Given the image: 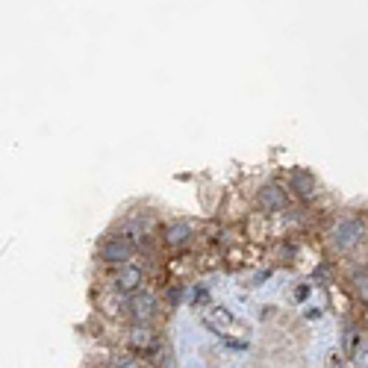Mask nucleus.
Returning a JSON list of instances; mask_svg holds the SVG:
<instances>
[{"label": "nucleus", "instance_id": "obj_13", "mask_svg": "<svg viewBox=\"0 0 368 368\" xmlns=\"http://www.w3.org/2000/svg\"><path fill=\"white\" fill-rule=\"evenodd\" d=\"M365 327H368V316H365Z\"/></svg>", "mask_w": 368, "mask_h": 368}, {"label": "nucleus", "instance_id": "obj_10", "mask_svg": "<svg viewBox=\"0 0 368 368\" xmlns=\"http://www.w3.org/2000/svg\"><path fill=\"white\" fill-rule=\"evenodd\" d=\"M104 368H145V357H139L136 351L124 348V351L109 353V360H106Z\"/></svg>", "mask_w": 368, "mask_h": 368}, {"label": "nucleus", "instance_id": "obj_11", "mask_svg": "<svg viewBox=\"0 0 368 368\" xmlns=\"http://www.w3.org/2000/svg\"><path fill=\"white\" fill-rule=\"evenodd\" d=\"M353 286H357V298H360V304L368 306V271H365V268H362L360 274H353Z\"/></svg>", "mask_w": 368, "mask_h": 368}, {"label": "nucleus", "instance_id": "obj_4", "mask_svg": "<svg viewBox=\"0 0 368 368\" xmlns=\"http://www.w3.org/2000/svg\"><path fill=\"white\" fill-rule=\"evenodd\" d=\"M141 286H145V268L136 265V262L118 265V268H112V271L106 274V289L124 295V298L141 292Z\"/></svg>", "mask_w": 368, "mask_h": 368}, {"label": "nucleus", "instance_id": "obj_1", "mask_svg": "<svg viewBox=\"0 0 368 368\" xmlns=\"http://www.w3.org/2000/svg\"><path fill=\"white\" fill-rule=\"evenodd\" d=\"M365 242V224L360 215H339L327 230V245L339 257H348Z\"/></svg>", "mask_w": 368, "mask_h": 368}, {"label": "nucleus", "instance_id": "obj_9", "mask_svg": "<svg viewBox=\"0 0 368 368\" xmlns=\"http://www.w3.org/2000/svg\"><path fill=\"white\" fill-rule=\"evenodd\" d=\"M289 189L295 197H301V201H313V197L318 194V180L304 171V168H295V171L289 174Z\"/></svg>", "mask_w": 368, "mask_h": 368}, {"label": "nucleus", "instance_id": "obj_12", "mask_svg": "<svg viewBox=\"0 0 368 368\" xmlns=\"http://www.w3.org/2000/svg\"><path fill=\"white\" fill-rule=\"evenodd\" d=\"M145 368H157V365H153V362H145Z\"/></svg>", "mask_w": 368, "mask_h": 368}, {"label": "nucleus", "instance_id": "obj_8", "mask_svg": "<svg viewBox=\"0 0 368 368\" xmlns=\"http://www.w3.org/2000/svg\"><path fill=\"white\" fill-rule=\"evenodd\" d=\"M197 316H201V321L206 324V327L212 330V333H227L233 324H236V318L227 313L224 306H215V304H197Z\"/></svg>", "mask_w": 368, "mask_h": 368}, {"label": "nucleus", "instance_id": "obj_3", "mask_svg": "<svg viewBox=\"0 0 368 368\" xmlns=\"http://www.w3.org/2000/svg\"><path fill=\"white\" fill-rule=\"evenodd\" d=\"M162 313V304L153 292H136L127 298V306H124V318L130 324H153Z\"/></svg>", "mask_w": 368, "mask_h": 368}, {"label": "nucleus", "instance_id": "obj_7", "mask_svg": "<svg viewBox=\"0 0 368 368\" xmlns=\"http://www.w3.org/2000/svg\"><path fill=\"white\" fill-rule=\"evenodd\" d=\"M162 236V245L168 248V250H183V248H189L192 242H194V224L192 221H183V218H177V221H168L165 227L160 230Z\"/></svg>", "mask_w": 368, "mask_h": 368}, {"label": "nucleus", "instance_id": "obj_2", "mask_svg": "<svg viewBox=\"0 0 368 368\" xmlns=\"http://www.w3.org/2000/svg\"><path fill=\"white\" fill-rule=\"evenodd\" d=\"M97 260H101L106 268H118V265H127L136 260V242L130 236H118V233H109L101 248H97Z\"/></svg>", "mask_w": 368, "mask_h": 368}, {"label": "nucleus", "instance_id": "obj_5", "mask_svg": "<svg viewBox=\"0 0 368 368\" xmlns=\"http://www.w3.org/2000/svg\"><path fill=\"white\" fill-rule=\"evenodd\" d=\"M124 348H130L139 357L148 360L160 351V330L153 324H130L124 333Z\"/></svg>", "mask_w": 368, "mask_h": 368}, {"label": "nucleus", "instance_id": "obj_6", "mask_svg": "<svg viewBox=\"0 0 368 368\" xmlns=\"http://www.w3.org/2000/svg\"><path fill=\"white\" fill-rule=\"evenodd\" d=\"M253 204H257V209L265 212V215H286L289 212V194L283 186H277V183H265V186L257 189Z\"/></svg>", "mask_w": 368, "mask_h": 368}]
</instances>
